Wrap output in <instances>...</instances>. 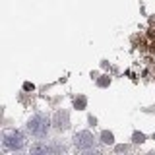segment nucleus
Instances as JSON below:
<instances>
[{
    "label": "nucleus",
    "instance_id": "nucleus-6",
    "mask_svg": "<svg viewBox=\"0 0 155 155\" xmlns=\"http://www.w3.org/2000/svg\"><path fill=\"white\" fill-rule=\"evenodd\" d=\"M101 142L103 143H107V145H110V143H114V136H113V132H105L101 134Z\"/></svg>",
    "mask_w": 155,
    "mask_h": 155
},
{
    "label": "nucleus",
    "instance_id": "nucleus-9",
    "mask_svg": "<svg viewBox=\"0 0 155 155\" xmlns=\"http://www.w3.org/2000/svg\"><path fill=\"white\" fill-rule=\"evenodd\" d=\"M109 81H110V80H107V78H105V80H99V85H101V87H105L107 84H109Z\"/></svg>",
    "mask_w": 155,
    "mask_h": 155
},
{
    "label": "nucleus",
    "instance_id": "nucleus-2",
    "mask_svg": "<svg viewBox=\"0 0 155 155\" xmlns=\"http://www.w3.org/2000/svg\"><path fill=\"white\" fill-rule=\"evenodd\" d=\"M2 145L8 151H19L25 147V134L19 130H8L2 134Z\"/></svg>",
    "mask_w": 155,
    "mask_h": 155
},
{
    "label": "nucleus",
    "instance_id": "nucleus-3",
    "mask_svg": "<svg viewBox=\"0 0 155 155\" xmlns=\"http://www.w3.org/2000/svg\"><path fill=\"white\" fill-rule=\"evenodd\" d=\"M74 145L78 149H81V151H87V149L95 147V138L93 134L89 132V130H81V132H78L74 136Z\"/></svg>",
    "mask_w": 155,
    "mask_h": 155
},
{
    "label": "nucleus",
    "instance_id": "nucleus-1",
    "mask_svg": "<svg viewBox=\"0 0 155 155\" xmlns=\"http://www.w3.org/2000/svg\"><path fill=\"white\" fill-rule=\"evenodd\" d=\"M51 118H48V114L45 113H35L31 116V118L27 120V132L31 134V136H35V138L39 140H43V138H47L48 136V130H51Z\"/></svg>",
    "mask_w": 155,
    "mask_h": 155
},
{
    "label": "nucleus",
    "instance_id": "nucleus-7",
    "mask_svg": "<svg viewBox=\"0 0 155 155\" xmlns=\"http://www.w3.org/2000/svg\"><path fill=\"white\" fill-rule=\"evenodd\" d=\"M132 140H134V143H142V142H145V136H143V134H140V132H136Z\"/></svg>",
    "mask_w": 155,
    "mask_h": 155
},
{
    "label": "nucleus",
    "instance_id": "nucleus-8",
    "mask_svg": "<svg viewBox=\"0 0 155 155\" xmlns=\"http://www.w3.org/2000/svg\"><path fill=\"white\" fill-rule=\"evenodd\" d=\"M76 107H80V109H84V107H85V99H84V97L76 99Z\"/></svg>",
    "mask_w": 155,
    "mask_h": 155
},
{
    "label": "nucleus",
    "instance_id": "nucleus-5",
    "mask_svg": "<svg viewBox=\"0 0 155 155\" xmlns=\"http://www.w3.org/2000/svg\"><path fill=\"white\" fill-rule=\"evenodd\" d=\"M52 124H54L56 130H60V132H64V130L70 128V116H68L66 110H58L54 114V120H52Z\"/></svg>",
    "mask_w": 155,
    "mask_h": 155
},
{
    "label": "nucleus",
    "instance_id": "nucleus-4",
    "mask_svg": "<svg viewBox=\"0 0 155 155\" xmlns=\"http://www.w3.org/2000/svg\"><path fill=\"white\" fill-rule=\"evenodd\" d=\"M56 151H66V147L58 145H48V143H33L29 147V153H56Z\"/></svg>",
    "mask_w": 155,
    "mask_h": 155
}]
</instances>
